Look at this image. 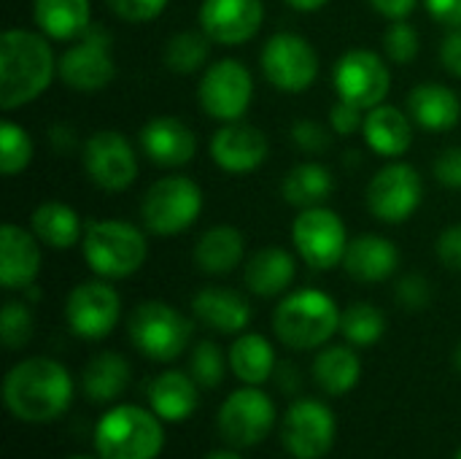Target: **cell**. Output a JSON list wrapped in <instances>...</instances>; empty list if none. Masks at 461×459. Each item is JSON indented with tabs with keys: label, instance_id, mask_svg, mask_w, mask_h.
<instances>
[{
	"label": "cell",
	"instance_id": "836d02e7",
	"mask_svg": "<svg viewBox=\"0 0 461 459\" xmlns=\"http://www.w3.org/2000/svg\"><path fill=\"white\" fill-rule=\"evenodd\" d=\"M313 379L327 395H346L362 379V360L351 346H327L313 360Z\"/></svg>",
	"mask_w": 461,
	"mask_h": 459
},
{
	"label": "cell",
	"instance_id": "e575fe53",
	"mask_svg": "<svg viewBox=\"0 0 461 459\" xmlns=\"http://www.w3.org/2000/svg\"><path fill=\"white\" fill-rule=\"evenodd\" d=\"M211 38L200 30H184L176 32L173 38H167L162 60L167 65V70L178 73V76H192L197 70H203L208 65L211 57Z\"/></svg>",
	"mask_w": 461,
	"mask_h": 459
},
{
	"label": "cell",
	"instance_id": "8fae6325",
	"mask_svg": "<svg viewBox=\"0 0 461 459\" xmlns=\"http://www.w3.org/2000/svg\"><path fill=\"white\" fill-rule=\"evenodd\" d=\"M254 97V76L240 60H219L205 68L197 100L200 108L219 122H240Z\"/></svg>",
	"mask_w": 461,
	"mask_h": 459
},
{
	"label": "cell",
	"instance_id": "7c38bea8",
	"mask_svg": "<svg viewBox=\"0 0 461 459\" xmlns=\"http://www.w3.org/2000/svg\"><path fill=\"white\" fill-rule=\"evenodd\" d=\"M424 200L421 173L408 162H389L367 184V208L384 225L408 222Z\"/></svg>",
	"mask_w": 461,
	"mask_h": 459
},
{
	"label": "cell",
	"instance_id": "4316f807",
	"mask_svg": "<svg viewBox=\"0 0 461 459\" xmlns=\"http://www.w3.org/2000/svg\"><path fill=\"white\" fill-rule=\"evenodd\" d=\"M197 381L184 371H165L149 387L151 411L162 422H184L197 409Z\"/></svg>",
	"mask_w": 461,
	"mask_h": 459
},
{
	"label": "cell",
	"instance_id": "8d00e7d4",
	"mask_svg": "<svg viewBox=\"0 0 461 459\" xmlns=\"http://www.w3.org/2000/svg\"><path fill=\"white\" fill-rule=\"evenodd\" d=\"M32 151H35V146H32L30 133L22 124L5 119L0 124V170H3V176L11 179V176L22 173L30 165Z\"/></svg>",
	"mask_w": 461,
	"mask_h": 459
},
{
	"label": "cell",
	"instance_id": "7bdbcfd3",
	"mask_svg": "<svg viewBox=\"0 0 461 459\" xmlns=\"http://www.w3.org/2000/svg\"><path fill=\"white\" fill-rule=\"evenodd\" d=\"M397 300L402 308L408 311H421L429 306L432 300V289H429V281L421 276V273H408L400 279L397 284Z\"/></svg>",
	"mask_w": 461,
	"mask_h": 459
},
{
	"label": "cell",
	"instance_id": "8992f818",
	"mask_svg": "<svg viewBox=\"0 0 461 459\" xmlns=\"http://www.w3.org/2000/svg\"><path fill=\"white\" fill-rule=\"evenodd\" d=\"M127 335L143 357L173 363L192 344V322L162 300H143L127 319Z\"/></svg>",
	"mask_w": 461,
	"mask_h": 459
},
{
	"label": "cell",
	"instance_id": "277c9868",
	"mask_svg": "<svg viewBox=\"0 0 461 459\" xmlns=\"http://www.w3.org/2000/svg\"><path fill=\"white\" fill-rule=\"evenodd\" d=\"M81 252L86 265L103 279H127L149 257L146 233L122 219H92L84 227Z\"/></svg>",
	"mask_w": 461,
	"mask_h": 459
},
{
	"label": "cell",
	"instance_id": "ac0fdd59",
	"mask_svg": "<svg viewBox=\"0 0 461 459\" xmlns=\"http://www.w3.org/2000/svg\"><path fill=\"white\" fill-rule=\"evenodd\" d=\"M200 30L219 46L249 43L265 22L262 0H203L197 14Z\"/></svg>",
	"mask_w": 461,
	"mask_h": 459
},
{
	"label": "cell",
	"instance_id": "4dcf8cb0",
	"mask_svg": "<svg viewBox=\"0 0 461 459\" xmlns=\"http://www.w3.org/2000/svg\"><path fill=\"white\" fill-rule=\"evenodd\" d=\"M230 371L251 387H262L276 376V349L259 333H243L230 346Z\"/></svg>",
	"mask_w": 461,
	"mask_h": 459
},
{
	"label": "cell",
	"instance_id": "7a4b0ae2",
	"mask_svg": "<svg viewBox=\"0 0 461 459\" xmlns=\"http://www.w3.org/2000/svg\"><path fill=\"white\" fill-rule=\"evenodd\" d=\"M57 76V57L43 32L11 27L0 35V106L14 111L41 97Z\"/></svg>",
	"mask_w": 461,
	"mask_h": 459
},
{
	"label": "cell",
	"instance_id": "cb8c5ba5",
	"mask_svg": "<svg viewBox=\"0 0 461 459\" xmlns=\"http://www.w3.org/2000/svg\"><path fill=\"white\" fill-rule=\"evenodd\" d=\"M408 111L419 127L429 133H446L459 124L461 100L451 87L438 81H424L408 95Z\"/></svg>",
	"mask_w": 461,
	"mask_h": 459
},
{
	"label": "cell",
	"instance_id": "4fadbf2b",
	"mask_svg": "<svg viewBox=\"0 0 461 459\" xmlns=\"http://www.w3.org/2000/svg\"><path fill=\"white\" fill-rule=\"evenodd\" d=\"M276 403L259 387L235 390L219 409V433L230 446L251 449L276 427Z\"/></svg>",
	"mask_w": 461,
	"mask_h": 459
},
{
	"label": "cell",
	"instance_id": "30bf717a",
	"mask_svg": "<svg viewBox=\"0 0 461 459\" xmlns=\"http://www.w3.org/2000/svg\"><path fill=\"white\" fill-rule=\"evenodd\" d=\"M292 241L303 262L313 271H332L343 265L348 249L346 225L327 206L303 208L292 225Z\"/></svg>",
	"mask_w": 461,
	"mask_h": 459
},
{
	"label": "cell",
	"instance_id": "ba28073f",
	"mask_svg": "<svg viewBox=\"0 0 461 459\" xmlns=\"http://www.w3.org/2000/svg\"><path fill=\"white\" fill-rule=\"evenodd\" d=\"M113 38L105 27L92 24L84 35L70 41V46L57 57V76L73 92H100L116 76Z\"/></svg>",
	"mask_w": 461,
	"mask_h": 459
},
{
	"label": "cell",
	"instance_id": "9c48e42d",
	"mask_svg": "<svg viewBox=\"0 0 461 459\" xmlns=\"http://www.w3.org/2000/svg\"><path fill=\"white\" fill-rule=\"evenodd\" d=\"M259 65L265 78L286 95H300L319 78V54L313 43L297 32H276L267 38Z\"/></svg>",
	"mask_w": 461,
	"mask_h": 459
},
{
	"label": "cell",
	"instance_id": "52a82bcc",
	"mask_svg": "<svg viewBox=\"0 0 461 459\" xmlns=\"http://www.w3.org/2000/svg\"><path fill=\"white\" fill-rule=\"evenodd\" d=\"M203 211V189L189 176H165L154 181L140 200L143 227L154 235H178L189 230Z\"/></svg>",
	"mask_w": 461,
	"mask_h": 459
},
{
	"label": "cell",
	"instance_id": "3957f363",
	"mask_svg": "<svg viewBox=\"0 0 461 459\" xmlns=\"http://www.w3.org/2000/svg\"><path fill=\"white\" fill-rule=\"evenodd\" d=\"M343 311L321 289H297L273 311V333L289 349L308 352L324 346L340 330Z\"/></svg>",
	"mask_w": 461,
	"mask_h": 459
},
{
	"label": "cell",
	"instance_id": "f907efd6",
	"mask_svg": "<svg viewBox=\"0 0 461 459\" xmlns=\"http://www.w3.org/2000/svg\"><path fill=\"white\" fill-rule=\"evenodd\" d=\"M289 8H294V11H303V14H311V11H319V8H324L330 0H284Z\"/></svg>",
	"mask_w": 461,
	"mask_h": 459
},
{
	"label": "cell",
	"instance_id": "f546056e",
	"mask_svg": "<svg viewBox=\"0 0 461 459\" xmlns=\"http://www.w3.org/2000/svg\"><path fill=\"white\" fill-rule=\"evenodd\" d=\"M30 227L35 238L49 249H73L84 238L81 216L59 200L41 203L30 216Z\"/></svg>",
	"mask_w": 461,
	"mask_h": 459
},
{
	"label": "cell",
	"instance_id": "484cf974",
	"mask_svg": "<svg viewBox=\"0 0 461 459\" xmlns=\"http://www.w3.org/2000/svg\"><path fill=\"white\" fill-rule=\"evenodd\" d=\"M294 276H297V262L281 246H267L251 254L243 273L246 287L259 298H278L292 287Z\"/></svg>",
	"mask_w": 461,
	"mask_h": 459
},
{
	"label": "cell",
	"instance_id": "d590c367",
	"mask_svg": "<svg viewBox=\"0 0 461 459\" xmlns=\"http://www.w3.org/2000/svg\"><path fill=\"white\" fill-rule=\"evenodd\" d=\"M340 333L354 346H375L386 333V317L373 303H354L340 317Z\"/></svg>",
	"mask_w": 461,
	"mask_h": 459
},
{
	"label": "cell",
	"instance_id": "f6af8a7d",
	"mask_svg": "<svg viewBox=\"0 0 461 459\" xmlns=\"http://www.w3.org/2000/svg\"><path fill=\"white\" fill-rule=\"evenodd\" d=\"M435 179L448 189H461V146L446 149L435 160Z\"/></svg>",
	"mask_w": 461,
	"mask_h": 459
},
{
	"label": "cell",
	"instance_id": "e0dca14e",
	"mask_svg": "<svg viewBox=\"0 0 461 459\" xmlns=\"http://www.w3.org/2000/svg\"><path fill=\"white\" fill-rule=\"evenodd\" d=\"M122 317L119 292L108 281H84L70 289L65 303V319L73 335L84 341L105 338Z\"/></svg>",
	"mask_w": 461,
	"mask_h": 459
},
{
	"label": "cell",
	"instance_id": "2e32d148",
	"mask_svg": "<svg viewBox=\"0 0 461 459\" xmlns=\"http://www.w3.org/2000/svg\"><path fill=\"white\" fill-rule=\"evenodd\" d=\"M335 414L319 400H297L281 422L284 449L294 459H321L335 446Z\"/></svg>",
	"mask_w": 461,
	"mask_h": 459
},
{
	"label": "cell",
	"instance_id": "681fc988",
	"mask_svg": "<svg viewBox=\"0 0 461 459\" xmlns=\"http://www.w3.org/2000/svg\"><path fill=\"white\" fill-rule=\"evenodd\" d=\"M381 16H386V19H392V22H397V19H408L413 11H416V5H419V0H367Z\"/></svg>",
	"mask_w": 461,
	"mask_h": 459
},
{
	"label": "cell",
	"instance_id": "74e56055",
	"mask_svg": "<svg viewBox=\"0 0 461 459\" xmlns=\"http://www.w3.org/2000/svg\"><path fill=\"white\" fill-rule=\"evenodd\" d=\"M227 365L230 360L221 354V349L213 344V341H200L194 349H192V357H189V373L192 379L205 387V390H213L224 381V373H227Z\"/></svg>",
	"mask_w": 461,
	"mask_h": 459
},
{
	"label": "cell",
	"instance_id": "ee69618b",
	"mask_svg": "<svg viewBox=\"0 0 461 459\" xmlns=\"http://www.w3.org/2000/svg\"><path fill=\"white\" fill-rule=\"evenodd\" d=\"M365 116H367L365 108H359V106H354V103L338 97V103H335L332 111H330V124H332V130H335L338 135L348 138V135H354V133H359V130L365 127Z\"/></svg>",
	"mask_w": 461,
	"mask_h": 459
},
{
	"label": "cell",
	"instance_id": "d6986e66",
	"mask_svg": "<svg viewBox=\"0 0 461 459\" xmlns=\"http://www.w3.org/2000/svg\"><path fill=\"white\" fill-rule=\"evenodd\" d=\"M211 160L224 170V173H251L257 170L270 151L267 135L243 122H224L221 130L213 133L211 138Z\"/></svg>",
	"mask_w": 461,
	"mask_h": 459
},
{
	"label": "cell",
	"instance_id": "d4e9b609",
	"mask_svg": "<svg viewBox=\"0 0 461 459\" xmlns=\"http://www.w3.org/2000/svg\"><path fill=\"white\" fill-rule=\"evenodd\" d=\"M362 135L378 157L397 160L413 143V124H411V116L405 111L381 103V106L367 111Z\"/></svg>",
	"mask_w": 461,
	"mask_h": 459
},
{
	"label": "cell",
	"instance_id": "d6a6232c",
	"mask_svg": "<svg viewBox=\"0 0 461 459\" xmlns=\"http://www.w3.org/2000/svg\"><path fill=\"white\" fill-rule=\"evenodd\" d=\"M281 192L286 203L300 211L316 208V206H324L327 197L335 192V176L321 162H300L286 173Z\"/></svg>",
	"mask_w": 461,
	"mask_h": 459
},
{
	"label": "cell",
	"instance_id": "ffe728a7",
	"mask_svg": "<svg viewBox=\"0 0 461 459\" xmlns=\"http://www.w3.org/2000/svg\"><path fill=\"white\" fill-rule=\"evenodd\" d=\"M143 154L159 168H181L192 162L197 138L192 127L178 116H154L140 127Z\"/></svg>",
	"mask_w": 461,
	"mask_h": 459
},
{
	"label": "cell",
	"instance_id": "1f68e13d",
	"mask_svg": "<svg viewBox=\"0 0 461 459\" xmlns=\"http://www.w3.org/2000/svg\"><path fill=\"white\" fill-rule=\"evenodd\" d=\"M130 363L116 352H103L89 360L81 373V390L92 403L116 400L130 384Z\"/></svg>",
	"mask_w": 461,
	"mask_h": 459
},
{
	"label": "cell",
	"instance_id": "9a60e30c",
	"mask_svg": "<svg viewBox=\"0 0 461 459\" xmlns=\"http://www.w3.org/2000/svg\"><path fill=\"white\" fill-rule=\"evenodd\" d=\"M84 170L103 192H124L138 179V157L119 130H97L86 138L81 154Z\"/></svg>",
	"mask_w": 461,
	"mask_h": 459
},
{
	"label": "cell",
	"instance_id": "c3c4849f",
	"mask_svg": "<svg viewBox=\"0 0 461 459\" xmlns=\"http://www.w3.org/2000/svg\"><path fill=\"white\" fill-rule=\"evenodd\" d=\"M440 62L443 68L451 73V76H459L461 78V27L451 30L440 46Z\"/></svg>",
	"mask_w": 461,
	"mask_h": 459
},
{
	"label": "cell",
	"instance_id": "7402d4cb",
	"mask_svg": "<svg viewBox=\"0 0 461 459\" xmlns=\"http://www.w3.org/2000/svg\"><path fill=\"white\" fill-rule=\"evenodd\" d=\"M343 268L359 284H381L400 268V249L384 235L365 233L348 241Z\"/></svg>",
	"mask_w": 461,
	"mask_h": 459
},
{
	"label": "cell",
	"instance_id": "f5cc1de1",
	"mask_svg": "<svg viewBox=\"0 0 461 459\" xmlns=\"http://www.w3.org/2000/svg\"><path fill=\"white\" fill-rule=\"evenodd\" d=\"M454 363H456V368H459V371H461V346H459V349H456V357H454Z\"/></svg>",
	"mask_w": 461,
	"mask_h": 459
},
{
	"label": "cell",
	"instance_id": "816d5d0a",
	"mask_svg": "<svg viewBox=\"0 0 461 459\" xmlns=\"http://www.w3.org/2000/svg\"><path fill=\"white\" fill-rule=\"evenodd\" d=\"M205 459H243L238 452H232V449H219V452H211Z\"/></svg>",
	"mask_w": 461,
	"mask_h": 459
},
{
	"label": "cell",
	"instance_id": "ab89813d",
	"mask_svg": "<svg viewBox=\"0 0 461 459\" xmlns=\"http://www.w3.org/2000/svg\"><path fill=\"white\" fill-rule=\"evenodd\" d=\"M384 51L397 65L413 62L419 57V51H421V35H419V30L413 24H408L405 19L392 22L386 27V32H384Z\"/></svg>",
	"mask_w": 461,
	"mask_h": 459
},
{
	"label": "cell",
	"instance_id": "60d3db41",
	"mask_svg": "<svg viewBox=\"0 0 461 459\" xmlns=\"http://www.w3.org/2000/svg\"><path fill=\"white\" fill-rule=\"evenodd\" d=\"M108 8L124 19V22H132V24H140V22H151L157 19L170 0H105Z\"/></svg>",
	"mask_w": 461,
	"mask_h": 459
},
{
	"label": "cell",
	"instance_id": "44dd1931",
	"mask_svg": "<svg viewBox=\"0 0 461 459\" xmlns=\"http://www.w3.org/2000/svg\"><path fill=\"white\" fill-rule=\"evenodd\" d=\"M41 273V241L35 233L5 222L0 230V281L5 289H30Z\"/></svg>",
	"mask_w": 461,
	"mask_h": 459
},
{
	"label": "cell",
	"instance_id": "f35d334b",
	"mask_svg": "<svg viewBox=\"0 0 461 459\" xmlns=\"http://www.w3.org/2000/svg\"><path fill=\"white\" fill-rule=\"evenodd\" d=\"M32 311L27 308V303L22 300H8L0 311V338L3 346L16 352L22 346H27V341L32 338Z\"/></svg>",
	"mask_w": 461,
	"mask_h": 459
},
{
	"label": "cell",
	"instance_id": "6da1fadb",
	"mask_svg": "<svg viewBox=\"0 0 461 459\" xmlns=\"http://www.w3.org/2000/svg\"><path fill=\"white\" fill-rule=\"evenodd\" d=\"M3 400L11 417L27 425H43L62 417L73 400V379L65 365L49 357L16 363L3 381Z\"/></svg>",
	"mask_w": 461,
	"mask_h": 459
},
{
	"label": "cell",
	"instance_id": "603a6c76",
	"mask_svg": "<svg viewBox=\"0 0 461 459\" xmlns=\"http://www.w3.org/2000/svg\"><path fill=\"white\" fill-rule=\"evenodd\" d=\"M192 311L197 317V322H203L205 327L224 333V335H235L243 333L251 322V306L249 300L227 287H205L192 298Z\"/></svg>",
	"mask_w": 461,
	"mask_h": 459
},
{
	"label": "cell",
	"instance_id": "5b68a950",
	"mask_svg": "<svg viewBox=\"0 0 461 459\" xmlns=\"http://www.w3.org/2000/svg\"><path fill=\"white\" fill-rule=\"evenodd\" d=\"M165 446L162 419L151 409L113 406L95 427L100 459H157Z\"/></svg>",
	"mask_w": 461,
	"mask_h": 459
},
{
	"label": "cell",
	"instance_id": "7dc6e473",
	"mask_svg": "<svg viewBox=\"0 0 461 459\" xmlns=\"http://www.w3.org/2000/svg\"><path fill=\"white\" fill-rule=\"evenodd\" d=\"M429 16L451 30L461 27V0H424Z\"/></svg>",
	"mask_w": 461,
	"mask_h": 459
},
{
	"label": "cell",
	"instance_id": "11a10c76",
	"mask_svg": "<svg viewBox=\"0 0 461 459\" xmlns=\"http://www.w3.org/2000/svg\"><path fill=\"white\" fill-rule=\"evenodd\" d=\"M454 459H461V446H459V452H456V457H454Z\"/></svg>",
	"mask_w": 461,
	"mask_h": 459
},
{
	"label": "cell",
	"instance_id": "f1b7e54d",
	"mask_svg": "<svg viewBox=\"0 0 461 459\" xmlns=\"http://www.w3.org/2000/svg\"><path fill=\"white\" fill-rule=\"evenodd\" d=\"M243 233L238 227L219 225L200 235L194 246V265L208 276H224L243 262Z\"/></svg>",
	"mask_w": 461,
	"mask_h": 459
},
{
	"label": "cell",
	"instance_id": "bcb514c9",
	"mask_svg": "<svg viewBox=\"0 0 461 459\" xmlns=\"http://www.w3.org/2000/svg\"><path fill=\"white\" fill-rule=\"evenodd\" d=\"M438 257L446 268L461 273V225H454L438 238Z\"/></svg>",
	"mask_w": 461,
	"mask_h": 459
},
{
	"label": "cell",
	"instance_id": "5bb4252c",
	"mask_svg": "<svg viewBox=\"0 0 461 459\" xmlns=\"http://www.w3.org/2000/svg\"><path fill=\"white\" fill-rule=\"evenodd\" d=\"M332 84H335L340 100H348V103L370 111L386 100L389 87H392V73L378 51L348 49L335 62Z\"/></svg>",
	"mask_w": 461,
	"mask_h": 459
},
{
	"label": "cell",
	"instance_id": "83f0119b",
	"mask_svg": "<svg viewBox=\"0 0 461 459\" xmlns=\"http://www.w3.org/2000/svg\"><path fill=\"white\" fill-rule=\"evenodd\" d=\"M32 19L51 41H76L92 27L89 0H32Z\"/></svg>",
	"mask_w": 461,
	"mask_h": 459
},
{
	"label": "cell",
	"instance_id": "b9f144b4",
	"mask_svg": "<svg viewBox=\"0 0 461 459\" xmlns=\"http://www.w3.org/2000/svg\"><path fill=\"white\" fill-rule=\"evenodd\" d=\"M292 141L297 149L308 151V154H321L332 146V135L313 119H300L292 124Z\"/></svg>",
	"mask_w": 461,
	"mask_h": 459
},
{
	"label": "cell",
	"instance_id": "db71d44e",
	"mask_svg": "<svg viewBox=\"0 0 461 459\" xmlns=\"http://www.w3.org/2000/svg\"><path fill=\"white\" fill-rule=\"evenodd\" d=\"M65 459H92V457H86V454H73V457H65Z\"/></svg>",
	"mask_w": 461,
	"mask_h": 459
}]
</instances>
